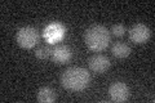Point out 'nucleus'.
Masks as SVG:
<instances>
[{
	"mask_svg": "<svg viewBox=\"0 0 155 103\" xmlns=\"http://www.w3.org/2000/svg\"><path fill=\"white\" fill-rule=\"evenodd\" d=\"M72 57V52L70 47L65 45V44H58L53 48L52 50V61L56 63V65H66L69 63Z\"/></svg>",
	"mask_w": 155,
	"mask_h": 103,
	"instance_id": "423d86ee",
	"label": "nucleus"
},
{
	"mask_svg": "<svg viewBox=\"0 0 155 103\" xmlns=\"http://www.w3.org/2000/svg\"><path fill=\"white\" fill-rule=\"evenodd\" d=\"M111 34H113L114 36H123L124 34H125V27L123 26L122 23H116V24H114L113 27H111Z\"/></svg>",
	"mask_w": 155,
	"mask_h": 103,
	"instance_id": "9b49d317",
	"label": "nucleus"
},
{
	"mask_svg": "<svg viewBox=\"0 0 155 103\" xmlns=\"http://www.w3.org/2000/svg\"><path fill=\"white\" fill-rule=\"evenodd\" d=\"M88 66L96 73H104L110 68V60L104 54H94L88 60Z\"/></svg>",
	"mask_w": 155,
	"mask_h": 103,
	"instance_id": "0eeeda50",
	"label": "nucleus"
},
{
	"mask_svg": "<svg viewBox=\"0 0 155 103\" xmlns=\"http://www.w3.org/2000/svg\"><path fill=\"white\" fill-rule=\"evenodd\" d=\"M109 95L114 102H125L129 98V88L125 82L115 81L109 86Z\"/></svg>",
	"mask_w": 155,
	"mask_h": 103,
	"instance_id": "20e7f679",
	"label": "nucleus"
},
{
	"mask_svg": "<svg viewBox=\"0 0 155 103\" xmlns=\"http://www.w3.org/2000/svg\"><path fill=\"white\" fill-rule=\"evenodd\" d=\"M151 37V30L143 23H137L129 30V39L134 44H145Z\"/></svg>",
	"mask_w": 155,
	"mask_h": 103,
	"instance_id": "39448f33",
	"label": "nucleus"
},
{
	"mask_svg": "<svg viewBox=\"0 0 155 103\" xmlns=\"http://www.w3.org/2000/svg\"><path fill=\"white\" fill-rule=\"evenodd\" d=\"M61 84L71 92L84 90L91 84V73L83 67H70L62 73Z\"/></svg>",
	"mask_w": 155,
	"mask_h": 103,
	"instance_id": "f257e3e1",
	"label": "nucleus"
},
{
	"mask_svg": "<svg viewBox=\"0 0 155 103\" xmlns=\"http://www.w3.org/2000/svg\"><path fill=\"white\" fill-rule=\"evenodd\" d=\"M85 45L93 52H102L110 44V32L106 27L94 24L87 28L84 34Z\"/></svg>",
	"mask_w": 155,
	"mask_h": 103,
	"instance_id": "f03ea898",
	"label": "nucleus"
},
{
	"mask_svg": "<svg viewBox=\"0 0 155 103\" xmlns=\"http://www.w3.org/2000/svg\"><path fill=\"white\" fill-rule=\"evenodd\" d=\"M39 35L34 27H22L16 34V41L23 49H31L38 44Z\"/></svg>",
	"mask_w": 155,
	"mask_h": 103,
	"instance_id": "7ed1b4c3",
	"label": "nucleus"
},
{
	"mask_svg": "<svg viewBox=\"0 0 155 103\" xmlns=\"http://www.w3.org/2000/svg\"><path fill=\"white\" fill-rule=\"evenodd\" d=\"M130 47L125 43H115L111 47V53L116 58H127L130 54Z\"/></svg>",
	"mask_w": 155,
	"mask_h": 103,
	"instance_id": "1a4fd4ad",
	"label": "nucleus"
},
{
	"mask_svg": "<svg viewBox=\"0 0 155 103\" xmlns=\"http://www.w3.org/2000/svg\"><path fill=\"white\" fill-rule=\"evenodd\" d=\"M52 50H53V48L51 45H41L36 49L35 56L39 60H48L52 56Z\"/></svg>",
	"mask_w": 155,
	"mask_h": 103,
	"instance_id": "9d476101",
	"label": "nucleus"
},
{
	"mask_svg": "<svg viewBox=\"0 0 155 103\" xmlns=\"http://www.w3.org/2000/svg\"><path fill=\"white\" fill-rule=\"evenodd\" d=\"M36 99L39 103H52L56 101V93L48 86H43L38 90Z\"/></svg>",
	"mask_w": 155,
	"mask_h": 103,
	"instance_id": "6e6552de",
	"label": "nucleus"
}]
</instances>
